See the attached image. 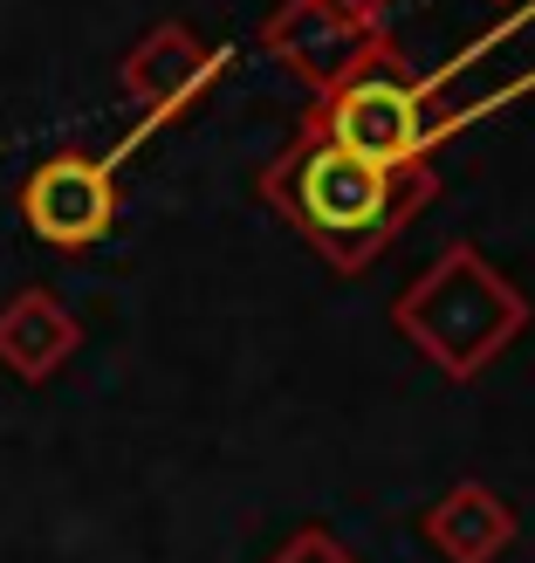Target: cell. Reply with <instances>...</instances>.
<instances>
[{
    "label": "cell",
    "instance_id": "cell-1",
    "mask_svg": "<svg viewBox=\"0 0 535 563\" xmlns=\"http://www.w3.org/2000/svg\"><path fill=\"white\" fill-rule=\"evenodd\" d=\"M261 192L289 228H302L323 247L330 268L350 275L419 213V200H433V173L426 165H419V173L364 165V158L336 152L330 137H316L302 124V137L261 173Z\"/></svg>",
    "mask_w": 535,
    "mask_h": 563
},
{
    "label": "cell",
    "instance_id": "cell-2",
    "mask_svg": "<svg viewBox=\"0 0 535 563\" xmlns=\"http://www.w3.org/2000/svg\"><path fill=\"white\" fill-rule=\"evenodd\" d=\"M528 296L515 282H501V268L481 247H446V255L399 296V336L419 344L446 378H481L488 364L522 336Z\"/></svg>",
    "mask_w": 535,
    "mask_h": 563
},
{
    "label": "cell",
    "instance_id": "cell-3",
    "mask_svg": "<svg viewBox=\"0 0 535 563\" xmlns=\"http://www.w3.org/2000/svg\"><path fill=\"white\" fill-rule=\"evenodd\" d=\"M309 131L330 137L336 152H350L364 165H384V173H419L433 145V118H426V90L405 76H357L344 82Z\"/></svg>",
    "mask_w": 535,
    "mask_h": 563
},
{
    "label": "cell",
    "instance_id": "cell-4",
    "mask_svg": "<svg viewBox=\"0 0 535 563\" xmlns=\"http://www.w3.org/2000/svg\"><path fill=\"white\" fill-rule=\"evenodd\" d=\"M21 228L42 247H97L118 228V165L97 152H48L21 179Z\"/></svg>",
    "mask_w": 535,
    "mask_h": 563
},
{
    "label": "cell",
    "instance_id": "cell-5",
    "mask_svg": "<svg viewBox=\"0 0 535 563\" xmlns=\"http://www.w3.org/2000/svg\"><path fill=\"white\" fill-rule=\"evenodd\" d=\"M261 42H268L275 63H289L309 90H323V97L357 82L371 63H384V42L364 21H350L336 0H281L261 27Z\"/></svg>",
    "mask_w": 535,
    "mask_h": 563
},
{
    "label": "cell",
    "instance_id": "cell-6",
    "mask_svg": "<svg viewBox=\"0 0 535 563\" xmlns=\"http://www.w3.org/2000/svg\"><path fill=\"white\" fill-rule=\"evenodd\" d=\"M220 76H227V48H213L200 27H186V21L145 27V35L131 42V55L118 63V82H124V97L145 110V124H165V118H179V110H192Z\"/></svg>",
    "mask_w": 535,
    "mask_h": 563
},
{
    "label": "cell",
    "instance_id": "cell-7",
    "mask_svg": "<svg viewBox=\"0 0 535 563\" xmlns=\"http://www.w3.org/2000/svg\"><path fill=\"white\" fill-rule=\"evenodd\" d=\"M82 351V323L55 289H14L0 302V372L21 385H48Z\"/></svg>",
    "mask_w": 535,
    "mask_h": 563
},
{
    "label": "cell",
    "instance_id": "cell-8",
    "mask_svg": "<svg viewBox=\"0 0 535 563\" xmlns=\"http://www.w3.org/2000/svg\"><path fill=\"white\" fill-rule=\"evenodd\" d=\"M419 529H426V543L446 563H494L515 543V509L488 482H454L426 516H419Z\"/></svg>",
    "mask_w": 535,
    "mask_h": 563
},
{
    "label": "cell",
    "instance_id": "cell-9",
    "mask_svg": "<svg viewBox=\"0 0 535 563\" xmlns=\"http://www.w3.org/2000/svg\"><path fill=\"white\" fill-rule=\"evenodd\" d=\"M268 563H357V556H350L344 543H336L323 522H309V529H296V537H281Z\"/></svg>",
    "mask_w": 535,
    "mask_h": 563
},
{
    "label": "cell",
    "instance_id": "cell-10",
    "mask_svg": "<svg viewBox=\"0 0 535 563\" xmlns=\"http://www.w3.org/2000/svg\"><path fill=\"white\" fill-rule=\"evenodd\" d=\"M336 8H344L350 21H364V27H371V35L384 42V21H391V0H336Z\"/></svg>",
    "mask_w": 535,
    "mask_h": 563
}]
</instances>
